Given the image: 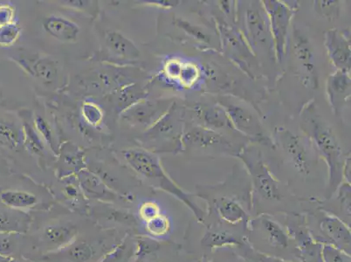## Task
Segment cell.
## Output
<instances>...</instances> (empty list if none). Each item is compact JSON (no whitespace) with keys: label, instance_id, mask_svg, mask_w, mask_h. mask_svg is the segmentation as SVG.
Masks as SVG:
<instances>
[{"label":"cell","instance_id":"cell-1","mask_svg":"<svg viewBox=\"0 0 351 262\" xmlns=\"http://www.w3.org/2000/svg\"><path fill=\"white\" fill-rule=\"evenodd\" d=\"M123 155L126 162L134 171L148 180L158 181L164 189L168 191L169 193H173L178 199L186 204L200 222H204V212L190 200L186 194H184L180 188L176 187L169 180L156 156L140 149L127 150L123 152Z\"/></svg>","mask_w":351,"mask_h":262},{"label":"cell","instance_id":"cell-2","mask_svg":"<svg viewBox=\"0 0 351 262\" xmlns=\"http://www.w3.org/2000/svg\"><path fill=\"white\" fill-rule=\"evenodd\" d=\"M265 6L269 12L274 37L276 40L277 54L280 59L285 51L291 12L285 5L278 1H265Z\"/></svg>","mask_w":351,"mask_h":262},{"label":"cell","instance_id":"cell-3","mask_svg":"<svg viewBox=\"0 0 351 262\" xmlns=\"http://www.w3.org/2000/svg\"><path fill=\"white\" fill-rule=\"evenodd\" d=\"M43 27L51 36L63 43H73L80 34V28L75 22L60 16H49L44 21Z\"/></svg>","mask_w":351,"mask_h":262},{"label":"cell","instance_id":"cell-4","mask_svg":"<svg viewBox=\"0 0 351 262\" xmlns=\"http://www.w3.org/2000/svg\"><path fill=\"white\" fill-rule=\"evenodd\" d=\"M250 165L251 174L253 175L254 185L258 193L267 200H280L278 187L266 166L260 161H257L254 165Z\"/></svg>","mask_w":351,"mask_h":262},{"label":"cell","instance_id":"cell-5","mask_svg":"<svg viewBox=\"0 0 351 262\" xmlns=\"http://www.w3.org/2000/svg\"><path fill=\"white\" fill-rule=\"evenodd\" d=\"M77 235L75 226L69 224H57L47 226L43 233V241L56 248H64L71 244Z\"/></svg>","mask_w":351,"mask_h":262},{"label":"cell","instance_id":"cell-6","mask_svg":"<svg viewBox=\"0 0 351 262\" xmlns=\"http://www.w3.org/2000/svg\"><path fill=\"white\" fill-rule=\"evenodd\" d=\"M321 229L338 248L350 250V232L340 219L328 216L322 220Z\"/></svg>","mask_w":351,"mask_h":262},{"label":"cell","instance_id":"cell-7","mask_svg":"<svg viewBox=\"0 0 351 262\" xmlns=\"http://www.w3.org/2000/svg\"><path fill=\"white\" fill-rule=\"evenodd\" d=\"M0 210V233L21 235L29 228L30 217L22 212L8 209Z\"/></svg>","mask_w":351,"mask_h":262},{"label":"cell","instance_id":"cell-8","mask_svg":"<svg viewBox=\"0 0 351 262\" xmlns=\"http://www.w3.org/2000/svg\"><path fill=\"white\" fill-rule=\"evenodd\" d=\"M0 201L8 209L22 211L32 209L39 203L34 194L25 191H5L0 194Z\"/></svg>","mask_w":351,"mask_h":262},{"label":"cell","instance_id":"cell-9","mask_svg":"<svg viewBox=\"0 0 351 262\" xmlns=\"http://www.w3.org/2000/svg\"><path fill=\"white\" fill-rule=\"evenodd\" d=\"M107 44L111 52L117 54V56L130 60L136 59L140 56L139 50L137 49L135 44L117 32H112L108 34Z\"/></svg>","mask_w":351,"mask_h":262},{"label":"cell","instance_id":"cell-10","mask_svg":"<svg viewBox=\"0 0 351 262\" xmlns=\"http://www.w3.org/2000/svg\"><path fill=\"white\" fill-rule=\"evenodd\" d=\"M328 49L335 64L339 68H349L350 53L346 40L340 34L332 32L328 35Z\"/></svg>","mask_w":351,"mask_h":262},{"label":"cell","instance_id":"cell-11","mask_svg":"<svg viewBox=\"0 0 351 262\" xmlns=\"http://www.w3.org/2000/svg\"><path fill=\"white\" fill-rule=\"evenodd\" d=\"M83 190L91 197L100 200H112L116 198V194L108 189L106 185L101 182L97 176L88 171H82L79 175Z\"/></svg>","mask_w":351,"mask_h":262},{"label":"cell","instance_id":"cell-12","mask_svg":"<svg viewBox=\"0 0 351 262\" xmlns=\"http://www.w3.org/2000/svg\"><path fill=\"white\" fill-rule=\"evenodd\" d=\"M314 130L318 146L328 158H330V164L333 165L334 163H337L338 154H339L336 139L332 135L331 131L322 124V126L320 123L315 124Z\"/></svg>","mask_w":351,"mask_h":262},{"label":"cell","instance_id":"cell-13","mask_svg":"<svg viewBox=\"0 0 351 262\" xmlns=\"http://www.w3.org/2000/svg\"><path fill=\"white\" fill-rule=\"evenodd\" d=\"M282 143L298 171L300 172L307 171V156H306L305 150L300 143L298 137L293 136L289 131H285L282 135Z\"/></svg>","mask_w":351,"mask_h":262},{"label":"cell","instance_id":"cell-14","mask_svg":"<svg viewBox=\"0 0 351 262\" xmlns=\"http://www.w3.org/2000/svg\"><path fill=\"white\" fill-rule=\"evenodd\" d=\"M64 248V258L68 262H88L95 254L93 246L87 241H73Z\"/></svg>","mask_w":351,"mask_h":262},{"label":"cell","instance_id":"cell-15","mask_svg":"<svg viewBox=\"0 0 351 262\" xmlns=\"http://www.w3.org/2000/svg\"><path fill=\"white\" fill-rule=\"evenodd\" d=\"M219 215L223 219L229 223L245 222L247 219V213L242 209L237 201L230 199H223L218 206Z\"/></svg>","mask_w":351,"mask_h":262},{"label":"cell","instance_id":"cell-16","mask_svg":"<svg viewBox=\"0 0 351 262\" xmlns=\"http://www.w3.org/2000/svg\"><path fill=\"white\" fill-rule=\"evenodd\" d=\"M264 231L271 244L274 247L285 248L288 247L289 239L283 229L276 222L269 219L261 220Z\"/></svg>","mask_w":351,"mask_h":262},{"label":"cell","instance_id":"cell-17","mask_svg":"<svg viewBox=\"0 0 351 262\" xmlns=\"http://www.w3.org/2000/svg\"><path fill=\"white\" fill-rule=\"evenodd\" d=\"M21 143L20 130L8 121H0V143L8 149H16Z\"/></svg>","mask_w":351,"mask_h":262},{"label":"cell","instance_id":"cell-18","mask_svg":"<svg viewBox=\"0 0 351 262\" xmlns=\"http://www.w3.org/2000/svg\"><path fill=\"white\" fill-rule=\"evenodd\" d=\"M33 71L38 78L47 83H52L57 78V67L53 60L44 58L38 60L32 67Z\"/></svg>","mask_w":351,"mask_h":262},{"label":"cell","instance_id":"cell-19","mask_svg":"<svg viewBox=\"0 0 351 262\" xmlns=\"http://www.w3.org/2000/svg\"><path fill=\"white\" fill-rule=\"evenodd\" d=\"M247 22L249 29H250L254 40L257 41L265 40L267 34L266 24H265L263 16L261 14V12L258 10H248Z\"/></svg>","mask_w":351,"mask_h":262},{"label":"cell","instance_id":"cell-20","mask_svg":"<svg viewBox=\"0 0 351 262\" xmlns=\"http://www.w3.org/2000/svg\"><path fill=\"white\" fill-rule=\"evenodd\" d=\"M230 117L234 120V123L241 130L245 131L256 130V123H254L253 117L244 108L236 106H230L228 108Z\"/></svg>","mask_w":351,"mask_h":262},{"label":"cell","instance_id":"cell-21","mask_svg":"<svg viewBox=\"0 0 351 262\" xmlns=\"http://www.w3.org/2000/svg\"><path fill=\"white\" fill-rule=\"evenodd\" d=\"M207 247L220 248L225 245H239V242L234 235L226 232H212L207 233L203 239Z\"/></svg>","mask_w":351,"mask_h":262},{"label":"cell","instance_id":"cell-22","mask_svg":"<svg viewBox=\"0 0 351 262\" xmlns=\"http://www.w3.org/2000/svg\"><path fill=\"white\" fill-rule=\"evenodd\" d=\"M23 136L25 145L30 151L34 153H40L43 151V139L35 130V128L31 126L29 121H24Z\"/></svg>","mask_w":351,"mask_h":262},{"label":"cell","instance_id":"cell-23","mask_svg":"<svg viewBox=\"0 0 351 262\" xmlns=\"http://www.w3.org/2000/svg\"><path fill=\"white\" fill-rule=\"evenodd\" d=\"M82 113L85 121L92 126H97L103 121L104 112L94 102H85L82 104Z\"/></svg>","mask_w":351,"mask_h":262},{"label":"cell","instance_id":"cell-24","mask_svg":"<svg viewBox=\"0 0 351 262\" xmlns=\"http://www.w3.org/2000/svg\"><path fill=\"white\" fill-rule=\"evenodd\" d=\"M191 142L201 146L216 145L221 143V137L218 134L206 130H193L190 134Z\"/></svg>","mask_w":351,"mask_h":262},{"label":"cell","instance_id":"cell-25","mask_svg":"<svg viewBox=\"0 0 351 262\" xmlns=\"http://www.w3.org/2000/svg\"><path fill=\"white\" fill-rule=\"evenodd\" d=\"M20 34L21 27L14 22L0 27V46H12L17 41Z\"/></svg>","mask_w":351,"mask_h":262},{"label":"cell","instance_id":"cell-26","mask_svg":"<svg viewBox=\"0 0 351 262\" xmlns=\"http://www.w3.org/2000/svg\"><path fill=\"white\" fill-rule=\"evenodd\" d=\"M16 233H0V255L12 257L18 247Z\"/></svg>","mask_w":351,"mask_h":262},{"label":"cell","instance_id":"cell-27","mask_svg":"<svg viewBox=\"0 0 351 262\" xmlns=\"http://www.w3.org/2000/svg\"><path fill=\"white\" fill-rule=\"evenodd\" d=\"M170 225L168 219L164 216L158 215L156 218L147 222L146 228L153 235H165L168 232Z\"/></svg>","mask_w":351,"mask_h":262},{"label":"cell","instance_id":"cell-28","mask_svg":"<svg viewBox=\"0 0 351 262\" xmlns=\"http://www.w3.org/2000/svg\"><path fill=\"white\" fill-rule=\"evenodd\" d=\"M34 128L39 132L41 139H43L44 141H46L49 145L53 143L52 132L49 124L47 121L43 119V117L37 116L34 119Z\"/></svg>","mask_w":351,"mask_h":262},{"label":"cell","instance_id":"cell-29","mask_svg":"<svg viewBox=\"0 0 351 262\" xmlns=\"http://www.w3.org/2000/svg\"><path fill=\"white\" fill-rule=\"evenodd\" d=\"M206 119L210 126L215 127H224L228 123L225 113H223L221 110H216V108L206 112Z\"/></svg>","mask_w":351,"mask_h":262},{"label":"cell","instance_id":"cell-30","mask_svg":"<svg viewBox=\"0 0 351 262\" xmlns=\"http://www.w3.org/2000/svg\"><path fill=\"white\" fill-rule=\"evenodd\" d=\"M15 8L10 4L0 5V27L14 23Z\"/></svg>","mask_w":351,"mask_h":262},{"label":"cell","instance_id":"cell-31","mask_svg":"<svg viewBox=\"0 0 351 262\" xmlns=\"http://www.w3.org/2000/svg\"><path fill=\"white\" fill-rule=\"evenodd\" d=\"M159 213H160V209H159L158 204L154 202H146L140 209V214L146 222L156 218V216L159 215Z\"/></svg>","mask_w":351,"mask_h":262},{"label":"cell","instance_id":"cell-32","mask_svg":"<svg viewBox=\"0 0 351 262\" xmlns=\"http://www.w3.org/2000/svg\"><path fill=\"white\" fill-rule=\"evenodd\" d=\"M197 71L195 67L193 65L182 66L180 78L184 84L190 85L195 82Z\"/></svg>","mask_w":351,"mask_h":262},{"label":"cell","instance_id":"cell-33","mask_svg":"<svg viewBox=\"0 0 351 262\" xmlns=\"http://www.w3.org/2000/svg\"><path fill=\"white\" fill-rule=\"evenodd\" d=\"M324 257L326 262H348L337 249L326 246L324 249Z\"/></svg>","mask_w":351,"mask_h":262},{"label":"cell","instance_id":"cell-34","mask_svg":"<svg viewBox=\"0 0 351 262\" xmlns=\"http://www.w3.org/2000/svg\"><path fill=\"white\" fill-rule=\"evenodd\" d=\"M350 80L347 78L346 75H343V73H338L333 81H332V88H334L335 92L343 93L346 91L350 86Z\"/></svg>","mask_w":351,"mask_h":262},{"label":"cell","instance_id":"cell-35","mask_svg":"<svg viewBox=\"0 0 351 262\" xmlns=\"http://www.w3.org/2000/svg\"><path fill=\"white\" fill-rule=\"evenodd\" d=\"M296 53L300 59L303 60H308L311 59V51L308 46L307 41L302 40V38L298 39V43H296Z\"/></svg>","mask_w":351,"mask_h":262},{"label":"cell","instance_id":"cell-36","mask_svg":"<svg viewBox=\"0 0 351 262\" xmlns=\"http://www.w3.org/2000/svg\"><path fill=\"white\" fill-rule=\"evenodd\" d=\"M181 69V64L176 62V60H171L165 67L166 73H167V75L171 78H180Z\"/></svg>","mask_w":351,"mask_h":262},{"label":"cell","instance_id":"cell-37","mask_svg":"<svg viewBox=\"0 0 351 262\" xmlns=\"http://www.w3.org/2000/svg\"><path fill=\"white\" fill-rule=\"evenodd\" d=\"M0 262H19L14 257H4L0 255Z\"/></svg>","mask_w":351,"mask_h":262},{"label":"cell","instance_id":"cell-38","mask_svg":"<svg viewBox=\"0 0 351 262\" xmlns=\"http://www.w3.org/2000/svg\"><path fill=\"white\" fill-rule=\"evenodd\" d=\"M263 262H283L282 261L277 260V259L269 258L266 260L263 261Z\"/></svg>","mask_w":351,"mask_h":262},{"label":"cell","instance_id":"cell-39","mask_svg":"<svg viewBox=\"0 0 351 262\" xmlns=\"http://www.w3.org/2000/svg\"><path fill=\"white\" fill-rule=\"evenodd\" d=\"M210 262H215V261H210Z\"/></svg>","mask_w":351,"mask_h":262}]
</instances>
